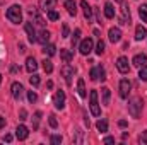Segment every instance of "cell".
Listing matches in <instances>:
<instances>
[{"label":"cell","instance_id":"1","mask_svg":"<svg viewBox=\"0 0 147 145\" xmlns=\"http://www.w3.org/2000/svg\"><path fill=\"white\" fill-rule=\"evenodd\" d=\"M7 19L12 22V24H21L22 22V10H21V5H10L7 9Z\"/></svg>","mask_w":147,"mask_h":145},{"label":"cell","instance_id":"2","mask_svg":"<svg viewBox=\"0 0 147 145\" xmlns=\"http://www.w3.org/2000/svg\"><path fill=\"white\" fill-rule=\"evenodd\" d=\"M142 106H144V103H142L140 97H132L128 101V113H130V116L132 118H139L140 113H142Z\"/></svg>","mask_w":147,"mask_h":145},{"label":"cell","instance_id":"3","mask_svg":"<svg viewBox=\"0 0 147 145\" xmlns=\"http://www.w3.org/2000/svg\"><path fill=\"white\" fill-rule=\"evenodd\" d=\"M89 108H91V113L92 116H99L101 114V108H99V103H98V91H91L89 92Z\"/></svg>","mask_w":147,"mask_h":145},{"label":"cell","instance_id":"4","mask_svg":"<svg viewBox=\"0 0 147 145\" xmlns=\"http://www.w3.org/2000/svg\"><path fill=\"white\" fill-rule=\"evenodd\" d=\"M92 46H94V43H92L91 38L82 39V43L79 44V51H80V55H89V53L92 51Z\"/></svg>","mask_w":147,"mask_h":145},{"label":"cell","instance_id":"5","mask_svg":"<svg viewBox=\"0 0 147 145\" xmlns=\"http://www.w3.org/2000/svg\"><path fill=\"white\" fill-rule=\"evenodd\" d=\"M53 104L57 109H63L65 108V92L63 91H57L53 96Z\"/></svg>","mask_w":147,"mask_h":145},{"label":"cell","instance_id":"6","mask_svg":"<svg viewBox=\"0 0 147 145\" xmlns=\"http://www.w3.org/2000/svg\"><path fill=\"white\" fill-rule=\"evenodd\" d=\"M62 75H63V79H65V82L70 85L72 84V77H74V73H75V70H74V67L72 65H69V63H65L63 67H62Z\"/></svg>","mask_w":147,"mask_h":145},{"label":"cell","instance_id":"7","mask_svg":"<svg viewBox=\"0 0 147 145\" xmlns=\"http://www.w3.org/2000/svg\"><path fill=\"white\" fill-rule=\"evenodd\" d=\"M118 22L120 24H130L132 19H130V10L125 3H121V12H120V17H118Z\"/></svg>","mask_w":147,"mask_h":145},{"label":"cell","instance_id":"8","mask_svg":"<svg viewBox=\"0 0 147 145\" xmlns=\"http://www.w3.org/2000/svg\"><path fill=\"white\" fill-rule=\"evenodd\" d=\"M130 87H132L130 80H128V79H121V80H120V97L127 99V97H128V92H130Z\"/></svg>","mask_w":147,"mask_h":145},{"label":"cell","instance_id":"9","mask_svg":"<svg viewBox=\"0 0 147 145\" xmlns=\"http://www.w3.org/2000/svg\"><path fill=\"white\" fill-rule=\"evenodd\" d=\"M22 94H24V87L21 82H14L12 84V97L16 101H21L22 99Z\"/></svg>","mask_w":147,"mask_h":145},{"label":"cell","instance_id":"10","mask_svg":"<svg viewBox=\"0 0 147 145\" xmlns=\"http://www.w3.org/2000/svg\"><path fill=\"white\" fill-rule=\"evenodd\" d=\"M116 68H118V72H120V73H128V72H130V67H128V58L120 56V58L116 60Z\"/></svg>","mask_w":147,"mask_h":145},{"label":"cell","instance_id":"11","mask_svg":"<svg viewBox=\"0 0 147 145\" xmlns=\"http://www.w3.org/2000/svg\"><path fill=\"white\" fill-rule=\"evenodd\" d=\"M80 7H82V10H84V17L87 19V22H91V21H92V7H91L86 0L80 2Z\"/></svg>","mask_w":147,"mask_h":145},{"label":"cell","instance_id":"12","mask_svg":"<svg viewBox=\"0 0 147 145\" xmlns=\"http://www.w3.org/2000/svg\"><path fill=\"white\" fill-rule=\"evenodd\" d=\"M108 38H110L111 43H118V41L121 39V31H120V28H111L110 31H108Z\"/></svg>","mask_w":147,"mask_h":145},{"label":"cell","instance_id":"13","mask_svg":"<svg viewBox=\"0 0 147 145\" xmlns=\"http://www.w3.org/2000/svg\"><path fill=\"white\" fill-rule=\"evenodd\" d=\"M55 5H57V0H39V9L43 12H48V10L55 9Z\"/></svg>","mask_w":147,"mask_h":145},{"label":"cell","instance_id":"14","mask_svg":"<svg viewBox=\"0 0 147 145\" xmlns=\"http://www.w3.org/2000/svg\"><path fill=\"white\" fill-rule=\"evenodd\" d=\"M24 29H26V33H28L29 41H31V43H36L38 38H36V33H34V28H33V22H26V24H24Z\"/></svg>","mask_w":147,"mask_h":145},{"label":"cell","instance_id":"15","mask_svg":"<svg viewBox=\"0 0 147 145\" xmlns=\"http://www.w3.org/2000/svg\"><path fill=\"white\" fill-rule=\"evenodd\" d=\"M28 135H29V130H28L24 125H19V126L16 128V137H17L19 140H26Z\"/></svg>","mask_w":147,"mask_h":145},{"label":"cell","instance_id":"16","mask_svg":"<svg viewBox=\"0 0 147 145\" xmlns=\"http://www.w3.org/2000/svg\"><path fill=\"white\" fill-rule=\"evenodd\" d=\"M29 15L34 19V24H36V26H39V28H45V19L38 14L36 10H33V9H31V10H29Z\"/></svg>","mask_w":147,"mask_h":145},{"label":"cell","instance_id":"17","mask_svg":"<svg viewBox=\"0 0 147 145\" xmlns=\"http://www.w3.org/2000/svg\"><path fill=\"white\" fill-rule=\"evenodd\" d=\"M146 62H147V56L144 55V53H140V55H135L134 56V60H132V63L135 65V67H142V65H146Z\"/></svg>","mask_w":147,"mask_h":145},{"label":"cell","instance_id":"18","mask_svg":"<svg viewBox=\"0 0 147 145\" xmlns=\"http://www.w3.org/2000/svg\"><path fill=\"white\" fill-rule=\"evenodd\" d=\"M144 38H147V31H146V28L140 24V26L135 28V39H137V41H142Z\"/></svg>","mask_w":147,"mask_h":145},{"label":"cell","instance_id":"19","mask_svg":"<svg viewBox=\"0 0 147 145\" xmlns=\"http://www.w3.org/2000/svg\"><path fill=\"white\" fill-rule=\"evenodd\" d=\"M36 68H38V62L33 58V56H29V58L26 60V70H28L29 73H33Z\"/></svg>","mask_w":147,"mask_h":145},{"label":"cell","instance_id":"20","mask_svg":"<svg viewBox=\"0 0 147 145\" xmlns=\"http://www.w3.org/2000/svg\"><path fill=\"white\" fill-rule=\"evenodd\" d=\"M101 99H103V104L105 106H108L110 104V99H111V92L108 87H103L101 89Z\"/></svg>","mask_w":147,"mask_h":145},{"label":"cell","instance_id":"21","mask_svg":"<svg viewBox=\"0 0 147 145\" xmlns=\"http://www.w3.org/2000/svg\"><path fill=\"white\" fill-rule=\"evenodd\" d=\"M105 15H106L108 19H113V17H115V7H113L111 2H106V3H105Z\"/></svg>","mask_w":147,"mask_h":145},{"label":"cell","instance_id":"22","mask_svg":"<svg viewBox=\"0 0 147 145\" xmlns=\"http://www.w3.org/2000/svg\"><path fill=\"white\" fill-rule=\"evenodd\" d=\"M77 92H79V96H80V97H86V96H87L84 79H79V80H77Z\"/></svg>","mask_w":147,"mask_h":145},{"label":"cell","instance_id":"23","mask_svg":"<svg viewBox=\"0 0 147 145\" xmlns=\"http://www.w3.org/2000/svg\"><path fill=\"white\" fill-rule=\"evenodd\" d=\"M50 31H46V29H43L41 33H39V36H38V43H41V44H46L48 41H50Z\"/></svg>","mask_w":147,"mask_h":145},{"label":"cell","instance_id":"24","mask_svg":"<svg viewBox=\"0 0 147 145\" xmlns=\"http://www.w3.org/2000/svg\"><path fill=\"white\" fill-rule=\"evenodd\" d=\"M65 9H67V12H69L70 15H75V14H77V5H75L74 0H67V2H65Z\"/></svg>","mask_w":147,"mask_h":145},{"label":"cell","instance_id":"25","mask_svg":"<svg viewBox=\"0 0 147 145\" xmlns=\"http://www.w3.org/2000/svg\"><path fill=\"white\" fill-rule=\"evenodd\" d=\"M43 53L48 55V56H53V55L57 53V48H55L53 44H43Z\"/></svg>","mask_w":147,"mask_h":145},{"label":"cell","instance_id":"26","mask_svg":"<svg viewBox=\"0 0 147 145\" xmlns=\"http://www.w3.org/2000/svg\"><path fill=\"white\" fill-rule=\"evenodd\" d=\"M60 56L63 58V62H65V63H70V62H72V58H74V55L69 51V50H60Z\"/></svg>","mask_w":147,"mask_h":145},{"label":"cell","instance_id":"27","mask_svg":"<svg viewBox=\"0 0 147 145\" xmlns=\"http://www.w3.org/2000/svg\"><path fill=\"white\" fill-rule=\"evenodd\" d=\"M96 128H98L101 133H106V132H108V121H106V119H99V121L96 123Z\"/></svg>","mask_w":147,"mask_h":145},{"label":"cell","instance_id":"28","mask_svg":"<svg viewBox=\"0 0 147 145\" xmlns=\"http://www.w3.org/2000/svg\"><path fill=\"white\" fill-rule=\"evenodd\" d=\"M41 63H43V70H45L46 73H51V72H53V63H51V60L45 58Z\"/></svg>","mask_w":147,"mask_h":145},{"label":"cell","instance_id":"29","mask_svg":"<svg viewBox=\"0 0 147 145\" xmlns=\"http://www.w3.org/2000/svg\"><path fill=\"white\" fill-rule=\"evenodd\" d=\"M41 116H43V114H41V111H36V113H34V116H33V130H38Z\"/></svg>","mask_w":147,"mask_h":145},{"label":"cell","instance_id":"30","mask_svg":"<svg viewBox=\"0 0 147 145\" xmlns=\"http://www.w3.org/2000/svg\"><path fill=\"white\" fill-rule=\"evenodd\" d=\"M139 15H140V19H142L144 22H147V3H144V5L139 7Z\"/></svg>","mask_w":147,"mask_h":145},{"label":"cell","instance_id":"31","mask_svg":"<svg viewBox=\"0 0 147 145\" xmlns=\"http://www.w3.org/2000/svg\"><path fill=\"white\" fill-rule=\"evenodd\" d=\"M72 140L75 142V144H80V142H82V132H80V130L72 132Z\"/></svg>","mask_w":147,"mask_h":145},{"label":"cell","instance_id":"32","mask_svg":"<svg viewBox=\"0 0 147 145\" xmlns=\"http://www.w3.org/2000/svg\"><path fill=\"white\" fill-rule=\"evenodd\" d=\"M139 79L144 80V82H147V65H142V67H140V70H139Z\"/></svg>","mask_w":147,"mask_h":145},{"label":"cell","instance_id":"33","mask_svg":"<svg viewBox=\"0 0 147 145\" xmlns=\"http://www.w3.org/2000/svg\"><path fill=\"white\" fill-rule=\"evenodd\" d=\"M79 38H80V29H75L74 31V38H72V48H75L79 44Z\"/></svg>","mask_w":147,"mask_h":145},{"label":"cell","instance_id":"34","mask_svg":"<svg viewBox=\"0 0 147 145\" xmlns=\"http://www.w3.org/2000/svg\"><path fill=\"white\" fill-rule=\"evenodd\" d=\"M46 14H48V19H50V21H58V19H60L58 12H57V10H53V9H51V10H48Z\"/></svg>","mask_w":147,"mask_h":145},{"label":"cell","instance_id":"35","mask_svg":"<svg viewBox=\"0 0 147 145\" xmlns=\"http://www.w3.org/2000/svg\"><path fill=\"white\" fill-rule=\"evenodd\" d=\"M98 80H101V82L106 80V72H105L103 67H98Z\"/></svg>","mask_w":147,"mask_h":145},{"label":"cell","instance_id":"36","mask_svg":"<svg viewBox=\"0 0 147 145\" xmlns=\"http://www.w3.org/2000/svg\"><path fill=\"white\" fill-rule=\"evenodd\" d=\"M103 51H105V41L99 39L98 44H96V53H98V55H103Z\"/></svg>","mask_w":147,"mask_h":145},{"label":"cell","instance_id":"37","mask_svg":"<svg viewBox=\"0 0 147 145\" xmlns=\"http://www.w3.org/2000/svg\"><path fill=\"white\" fill-rule=\"evenodd\" d=\"M29 82H31V85H33V87H38V85H39V75L33 73V75L29 77Z\"/></svg>","mask_w":147,"mask_h":145},{"label":"cell","instance_id":"38","mask_svg":"<svg viewBox=\"0 0 147 145\" xmlns=\"http://www.w3.org/2000/svg\"><path fill=\"white\" fill-rule=\"evenodd\" d=\"M48 123H50V126H51V128H57V126H58L57 116H55V114H50V118H48Z\"/></svg>","mask_w":147,"mask_h":145},{"label":"cell","instance_id":"39","mask_svg":"<svg viewBox=\"0 0 147 145\" xmlns=\"http://www.w3.org/2000/svg\"><path fill=\"white\" fill-rule=\"evenodd\" d=\"M28 99H29V103L34 104V103L38 101V94L34 92V91H29V92H28Z\"/></svg>","mask_w":147,"mask_h":145},{"label":"cell","instance_id":"40","mask_svg":"<svg viewBox=\"0 0 147 145\" xmlns=\"http://www.w3.org/2000/svg\"><path fill=\"white\" fill-rule=\"evenodd\" d=\"M139 144L147 145V132H142V133L139 135Z\"/></svg>","mask_w":147,"mask_h":145},{"label":"cell","instance_id":"41","mask_svg":"<svg viewBox=\"0 0 147 145\" xmlns=\"http://www.w3.org/2000/svg\"><path fill=\"white\" fill-rule=\"evenodd\" d=\"M50 142H51L53 145H58V144H62V137H60V135H53V137L50 138Z\"/></svg>","mask_w":147,"mask_h":145},{"label":"cell","instance_id":"42","mask_svg":"<svg viewBox=\"0 0 147 145\" xmlns=\"http://www.w3.org/2000/svg\"><path fill=\"white\" fill-rule=\"evenodd\" d=\"M69 34H70V29H69L67 24H63V28H62V38H69Z\"/></svg>","mask_w":147,"mask_h":145},{"label":"cell","instance_id":"43","mask_svg":"<svg viewBox=\"0 0 147 145\" xmlns=\"http://www.w3.org/2000/svg\"><path fill=\"white\" fill-rule=\"evenodd\" d=\"M19 119H21V121H26V119H28V111H26V109H21V111H19Z\"/></svg>","mask_w":147,"mask_h":145},{"label":"cell","instance_id":"44","mask_svg":"<svg viewBox=\"0 0 147 145\" xmlns=\"http://www.w3.org/2000/svg\"><path fill=\"white\" fill-rule=\"evenodd\" d=\"M89 75H91V80H98V67H94V68L89 72Z\"/></svg>","mask_w":147,"mask_h":145},{"label":"cell","instance_id":"45","mask_svg":"<svg viewBox=\"0 0 147 145\" xmlns=\"http://www.w3.org/2000/svg\"><path fill=\"white\" fill-rule=\"evenodd\" d=\"M3 142H12V135H3Z\"/></svg>","mask_w":147,"mask_h":145},{"label":"cell","instance_id":"46","mask_svg":"<svg viewBox=\"0 0 147 145\" xmlns=\"http://www.w3.org/2000/svg\"><path fill=\"white\" fill-rule=\"evenodd\" d=\"M113 142H115L113 137H106V138H105V144H113Z\"/></svg>","mask_w":147,"mask_h":145},{"label":"cell","instance_id":"47","mask_svg":"<svg viewBox=\"0 0 147 145\" xmlns=\"http://www.w3.org/2000/svg\"><path fill=\"white\" fill-rule=\"evenodd\" d=\"M118 126L125 128V126H127V121H125V119H120V121H118Z\"/></svg>","mask_w":147,"mask_h":145},{"label":"cell","instance_id":"48","mask_svg":"<svg viewBox=\"0 0 147 145\" xmlns=\"http://www.w3.org/2000/svg\"><path fill=\"white\" fill-rule=\"evenodd\" d=\"M3 126H5V118H3V116H0V130H2Z\"/></svg>","mask_w":147,"mask_h":145},{"label":"cell","instance_id":"49","mask_svg":"<svg viewBox=\"0 0 147 145\" xmlns=\"http://www.w3.org/2000/svg\"><path fill=\"white\" fill-rule=\"evenodd\" d=\"M19 51H21V53H24V51H26V46H24L22 43H19Z\"/></svg>","mask_w":147,"mask_h":145},{"label":"cell","instance_id":"50","mask_svg":"<svg viewBox=\"0 0 147 145\" xmlns=\"http://www.w3.org/2000/svg\"><path fill=\"white\" fill-rule=\"evenodd\" d=\"M46 87H48V89H53V82H51V80H48V82H46Z\"/></svg>","mask_w":147,"mask_h":145},{"label":"cell","instance_id":"51","mask_svg":"<svg viewBox=\"0 0 147 145\" xmlns=\"http://www.w3.org/2000/svg\"><path fill=\"white\" fill-rule=\"evenodd\" d=\"M0 84H2V75H0Z\"/></svg>","mask_w":147,"mask_h":145},{"label":"cell","instance_id":"52","mask_svg":"<svg viewBox=\"0 0 147 145\" xmlns=\"http://www.w3.org/2000/svg\"><path fill=\"white\" fill-rule=\"evenodd\" d=\"M116 2H121V0H116Z\"/></svg>","mask_w":147,"mask_h":145}]
</instances>
